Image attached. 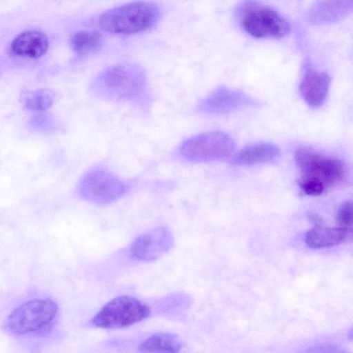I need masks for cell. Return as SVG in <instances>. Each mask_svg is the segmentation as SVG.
Returning <instances> with one entry per match:
<instances>
[{"label":"cell","instance_id":"6da1fadb","mask_svg":"<svg viewBox=\"0 0 353 353\" xmlns=\"http://www.w3.org/2000/svg\"><path fill=\"white\" fill-rule=\"evenodd\" d=\"M159 16V9L153 3L136 1L105 11L100 16L99 23L106 32L131 34L151 27Z\"/></svg>","mask_w":353,"mask_h":353},{"label":"cell","instance_id":"7a4b0ae2","mask_svg":"<svg viewBox=\"0 0 353 353\" xmlns=\"http://www.w3.org/2000/svg\"><path fill=\"white\" fill-rule=\"evenodd\" d=\"M145 83L144 72L134 65H119L104 71L92 85V91L108 100H125L137 95Z\"/></svg>","mask_w":353,"mask_h":353},{"label":"cell","instance_id":"3957f363","mask_svg":"<svg viewBox=\"0 0 353 353\" xmlns=\"http://www.w3.org/2000/svg\"><path fill=\"white\" fill-rule=\"evenodd\" d=\"M59 307L50 298H37L15 307L6 319L7 330L15 335H26L41 331L52 323Z\"/></svg>","mask_w":353,"mask_h":353},{"label":"cell","instance_id":"277c9868","mask_svg":"<svg viewBox=\"0 0 353 353\" xmlns=\"http://www.w3.org/2000/svg\"><path fill=\"white\" fill-rule=\"evenodd\" d=\"M150 307L138 299L128 295L113 298L92 318L93 327L121 329L131 326L148 318Z\"/></svg>","mask_w":353,"mask_h":353},{"label":"cell","instance_id":"5b68a950","mask_svg":"<svg viewBox=\"0 0 353 353\" xmlns=\"http://www.w3.org/2000/svg\"><path fill=\"white\" fill-rule=\"evenodd\" d=\"M243 29L256 38H283L290 32L288 21L271 8L256 2H249L240 12Z\"/></svg>","mask_w":353,"mask_h":353},{"label":"cell","instance_id":"8992f818","mask_svg":"<svg viewBox=\"0 0 353 353\" xmlns=\"http://www.w3.org/2000/svg\"><path fill=\"white\" fill-rule=\"evenodd\" d=\"M235 143L227 133L220 131L202 133L183 143L181 154L193 162H211L229 157Z\"/></svg>","mask_w":353,"mask_h":353},{"label":"cell","instance_id":"52a82bcc","mask_svg":"<svg viewBox=\"0 0 353 353\" xmlns=\"http://www.w3.org/2000/svg\"><path fill=\"white\" fill-rule=\"evenodd\" d=\"M294 159L303 176L319 180L325 187L340 183L345 178V165L337 158L300 147L294 152Z\"/></svg>","mask_w":353,"mask_h":353},{"label":"cell","instance_id":"ba28073f","mask_svg":"<svg viewBox=\"0 0 353 353\" xmlns=\"http://www.w3.org/2000/svg\"><path fill=\"white\" fill-rule=\"evenodd\" d=\"M127 191L128 186L123 182L101 170L87 173L79 185V193L83 199L99 205L110 203Z\"/></svg>","mask_w":353,"mask_h":353},{"label":"cell","instance_id":"9c48e42d","mask_svg":"<svg viewBox=\"0 0 353 353\" xmlns=\"http://www.w3.org/2000/svg\"><path fill=\"white\" fill-rule=\"evenodd\" d=\"M174 245V236L166 227L157 228L136 238L130 246L132 256L150 262L166 254Z\"/></svg>","mask_w":353,"mask_h":353},{"label":"cell","instance_id":"30bf717a","mask_svg":"<svg viewBox=\"0 0 353 353\" xmlns=\"http://www.w3.org/2000/svg\"><path fill=\"white\" fill-rule=\"evenodd\" d=\"M256 102L245 93L238 90L221 87L203 99L199 110L210 114H222L243 108L254 106Z\"/></svg>","mask_w":353,"mask_h":353},{"label":"cell","instance_id":"8fae6325","mask_svg":"<svg viewBox=\"0 0 353 353\" xmlns=\"http://www.w3.org/2000/svg\"><path fill=\"white\" fill-rule=\"evenodd\" d=\"M330 84V78L327 73L308 70L300 84V92L308 105L319 108L327 97Z\"/></svg>","mask_w":353,"mask_h":353},{"label":"cell","instance_id":"7c38bea8","mask_svg":"<svg viewBox=\"0 0 353 353\" xmlns=\"http://www.w3.org/2000/svg\"><path fill=\"white\" fill-rule=\"evenodd\" d=\"M49 41L41 32L30 30L19 34L11 43V50L16 55L31 59L42 57L48 50Z\"/></svg>","mask_w":353,"mask_h":353},{"label":"cell","instance_id":"4fadbf2b","mask_svg":"<svg viewBox=\"0 0 353 353\" xmlns=\"http://www.w3.org/2000/svg\"><path fill=\"white\" fill-rule=\"evenodd\" d=\"M279 153V148L273 143H255L241 149L234 157L232 163L238 165L268 163L275 159Z\"/></svg>","mask_w":353,"mask_h":353},{"label":"cell","instance_id":"5bb4252c","mask_svg":"<svg viewBox=\"0 0 353 353\" xmlns=\"http://www.w3.org/2000/svg\"><path fill=\"white\" fill-rule=\"evenodd\" d=\"M350 231L341 228L317 225L306 234L305 243L311 248H328L342 243Z\"/></svg>","mask_w":353,"mask_h":353},{"label":"cell","instance_id":"9a60e30c","mask_svg":"<svg viewBox=\"0 0 353 353\" xmlns=\"http://www.w3.org/2000/svg\"><path fill=\"white\" fill-rule=\"evenodd\" d=\"M182 341L173 333L157 332L143 340L138 345L141 352H179Z\"/></svg>","mask_w":353,"mask_h":353},{"label":"cell","instance_id":"2e32d148","mask_svg":"<svg viewBox=\"0 0 353 353\" xmlns=\"http://www.w3.org/2000/svg\"><path fill=\"white\" fill-rule=\"evenodd\" d=\"M352 7V0H321L315 9L313 17L323 21L341 17Z\"/></svg>","mask_w":353,"mask_h":353},{"label":"cell","instance_id":"e0dca14e","mask_svg":"<svg viewBox=\"0 0 353 353\" xmlns=\"http://www.w3.org/2000/svg\"><path fill=\"white\" fill-rule=\"evenodd\" d=\"M71 43L73 50L80 55L92 53L100 48L101 36L97 32L80 31L72 37Z\"/></svg>","mask_w":353,"mask_h":353},{"label":"cell","instance_id":"ac0fdd59","mask_svg":"<svg viewBox=\"0 0 353 353\" xmlns=\"http://www.w3.org/2000/svg\"><path fill=\"white\" fill-rule=\"evenodd\" d=\"M53 90L41 88L26 92L23 96L25 106L34 112H43L49 109L54 100Z\"/></svg>","mask_w":353,"mask_h":353},{"label":"cell","instance_id":"d6986e66","mask_svg":"<svg viewBox=\"0 0 353 353\" xmlns=\"http://www.w3.org/2000/svg\"><path fill=\"white\" fill-rule=\"evenodd\" d=\"M302 191L309 196H318L323 193L325 185L319 180L303 176L299 181Z\"/></svg>","mask_w":353,"mask_h":353},{"label":"cell","instance_id":"ffe728a7","mask_svg":"<svg viewBox=\"0 0 353 353\" xmlns=\"http://www.w3.org/2000/svg\"><path fill=\"white\" fill-rule=\"evenodd\" d=\"M353 219L352 203L351 201H346L343 203L337 212V221L340 227L349 231H352Z\"/></svg>","mask_w":353,"mask_h":353}]
</instances>
